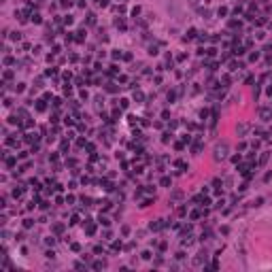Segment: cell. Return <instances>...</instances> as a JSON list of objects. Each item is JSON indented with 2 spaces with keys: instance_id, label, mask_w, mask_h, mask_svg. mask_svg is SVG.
Listing matches in <instances>:
<instances>
[{
  "instance_id": "cell-1",
  "label": "cell",
  "mask_w": 272,
  "mask_h": 272,
  "mask_svg": "<svg viewBox=\"0 0 272 272\" xmlns=\"http://www.w3.org/2000/svg\"><path fill=\"white\" fill-rule=\"evenodd\" d=\"M202 261H206V253H200V255H198V257L194 259V264H196V266H200Z\"/></svg>"
}]
</instances>
